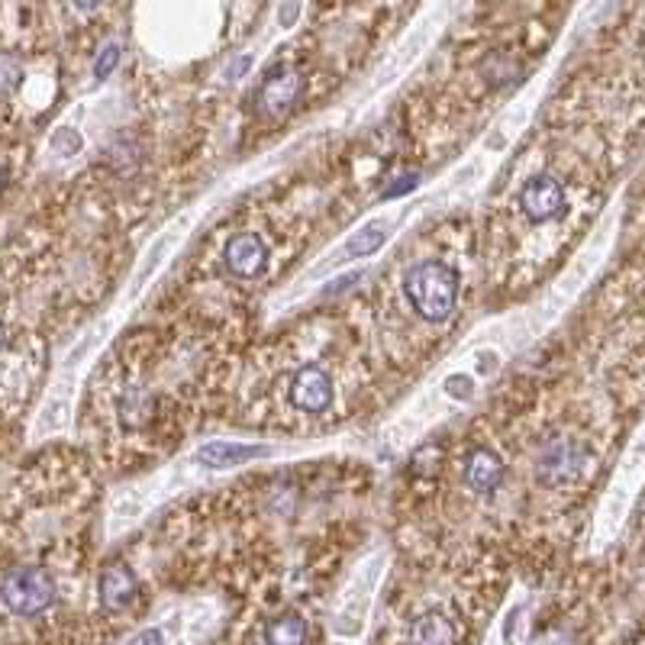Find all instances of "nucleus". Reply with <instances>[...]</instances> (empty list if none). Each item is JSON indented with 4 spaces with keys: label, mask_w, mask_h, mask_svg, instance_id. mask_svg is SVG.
<instances>
[{
    "label": "nucleus",
    "mask_w": 645,
    "mask_h": 645,
    "mask_svg": "<svg viewBox=\"0 0 645 645\" xmlns=\"http://www.w3.org/2000/svg\"><path fill=\"white\" fill-rule=\"evenodd\" d=\"M404 291L423 320L442 322L456 310L459 277L442 262H419L404 277Z\"/></svg>",
    "instance_id": "1"
},
{
    "label": "nucleus",
    "mask_w": 645,
    "mask_h": 645,
    "mask_svg": "<svg viewBox=\"0 0 645 645\" xmlns=\"http://www.w3.org/2000/svg\"><path fill=\"white\" fill-rule=\"evenodd\" d=\"M584 464V452L578 442L571 439H553L546 442L543 456H539V478L543 484H568Z\"/></svg>",
    "instance_id": "2"
},
{
    "label": "nucleus",
    "mask_w": 645,
    "mask_h": 645,
    "mask_svg": "<svg viewBox=\"0 0 645 645\" xmlns=\"http://www.w3.org/2000/svg\"><path fill=\"white\" fill-rule=\"evenodd\" d=\"M291 401L297 411L322 414L332 404V381L317 365H304L291 381Z\"/></svg>",
    "instance_id": "3"
},
{
    "label": "nucleus",
    "mask_w": 645,
    "mask_h": 645,
    "mask_svg": "<svg viewBox=\"0 0 645 645\" xmlns=\"http://www.w3.org/2000/svg\"><path fill=\"white\" fill-rule=\"evenodd\" d=\"M520 207L533 223H546V220H553L565 210V187L558 185L555 178H546V175L533 178L520 194Z\"/></svg>",
    "instance_id": "4"
},
{
    "label": "nucleus",
    "mask_w": 645,
    "mask_h": 645,
    "mask_svg": "<svg viewBox=\"0 0 645 645\" xmlns=\"http://www.w3.org/2000/svg\"><path fill=\"white\" fill-rule=\"evenodd\" d=\"M223 259H227V269L236 277H259L265 272L269 252H265V242L255 232H239L230 239Z\"/></svg>",
    "instance_id": "5"
},
{
    "label": "nucleus",
    "mask_w": 645,
    "mask_h": 645,
    "mask_svg": "<svg viewBox=\"0 0 645 645\" xmlns=\"http://www.w3.org/2000/svg\"><path fill=\"white\" fill-rule=\"evenodd\" d=\"M97 594H100V606L103 610L120 613V610H127L133 603V598H136V575L127 565L117 561V565L103 568Z\"/></svg>",
    "instance_id": "6"
},
{
    "label": "nucleus",
    "mask_w": 645,
    "mask_h": 645,
    "mask_svg": "<svg viewBox=\"0 0 645 645\" xmlns=\"http://www.w3.org/2000/svg\"><path fill=\"white\" fill-rule=\"evenodd\" d=\"M300 85H304L300 75L291 72V68H277V72H272V75L265 78V85L259 88V107H262V113H269V117L284 113V110L297 100Z\"/></svg>",
    "instance_id": "7"
},
{
    "label": "nucleus",
    "mask_w": 645,
    "mask_h": 645,
    "mask_svg": "<svg viewBox=\"0 0 645 645\" xmlns=\"http://www.w3.org/2000/svg\"><path fill=\"white\" fill-rule=\"evenodd\" d=\"M464 481L471 491L488 494L504 481V464L491 449H478V452H471V459L464 464Z\"/></svg>",
    "instance_id": "8"
},
{
    "label": "nucleus",
    "mask_w": 645,
    "mask_h": 645,
    "mask_svg": "<svg viewBox=\"0 0 645 645\" xmlns=\"http://www.w3.org/2000/svg\"><path fill=\"white\" fill-rule=\"evenodd\" d=\"M411 645H456V626L446 613H423L411 630Z\"/></svg>",
    "instance_id": "9"
},
{
    "label": "nucleus",
    "mask_w": 645,
    "mask_h": 645,
    "mask_svg": "<svg viewBox=\"0 0 645 645\" xmlns=\"http://www.w3.org/2000/svg\"><path fill=\"white\" fill-rule=\"evenodd\" d=\"M259 456H265L262 446H236V442H210L197 452V459L214 468H227V464H239V461L259 459Z\"/></svg>",
    "instance_id": "10"
},
{
    "label": "nucleus",
    "mask_w": 645,
    "mask_h": 645,
    "mask_svg": "<svg viewBox=\"0 0 645 645\" xmlns=\"http://www.w3.org/2000/svg\"><path fill=\"white\" fill-rule=\"evenodd\" d=\"M117 416H120V423H123L127 429L142 426V423L152 416V397H149V391H145V387H130V391H123L120 401H117Z\"/></svg>",
    "instance_id": "11"
},
{
    "label": "nucleus",
    "mask_w": 645,
    "mask_h": 645,
    "mask_svg": "<svg viewBox=\"0 0 645 645\" xmlns=\"http://www.w3.org/2000/svg\"><path fill=\"white\" fill-rule=\"evenodd\" d=\"M265 639L269 645H304L307 643V623L297 613H284L269 623Z\"/></svg>",
    "instance_id": "12"
},
{
    "label": "nucleus",
    "mask_w": 645,
    "mask_h": 645,
    "mask_svg": "<svg viewBox=\"0 0 645 645\" xmlns=\"http://www.w3.org/2000/svg\"><path fill=\"white\" fill-rule=\"evenodd\" d=\"M381 245H384V232H381V227H369V230H362L359 236H352V239L346 242V255H349V259L371 255V252L381 249Z\"/></svg>",
    "instance_id": "13"
},
{
    "label": "nucleus",
    "mask_w": 645,
    "mask_h": 645,
    "mask_svg": "<svg viewBox=\"0 0 645 645\" xmlns=\"http://www.w3.org/2000/svg\"><path fill=\"white\" fill-rule=\"evenodd\" d=\"M17 349H20V336L13 332V322H10V317L0 307V371L10 369V362H3V359L17 356Z\"/></svg>",
    "instance_id": "14"
},
{
    "label": "nucleus",
    "mask_w": 645,
    "mask_h": 645,
    "mask_svg": "<svg viewBox=\"0 0 645 645\" xmlns=\"http://www.w3.org/2000/svg\"><path fill=\"white\" fill-rule=\"evenodd\" d=\"M117 62H120V46H117V43H107V46L100 48L97 62H94V75H97V78H107V75L117 68Z\"/></svg>",
    "instance_id": "15"
},
{
    "label": "nucleus",
    "mask_w": 645,
    "mask_h": 645,
    "mask_svg": "<svg viewBox=\"0 0 645 645\" xmlns=\"http://www.w3.org/2000/svg\"><path fill=\"white\" fill-rule=\"evenodd\" d=\"M78 145H81V139L75 136L72 130H62V133L55 136V149H58L62 155H72V152H75Z\"/></svg>",
    "instance_id": "16"
},
{
    "label": "nucleus",
    "mask_w": 645,
    "mask_h": 645,
    "mask_svg": "<svg viewBox=\"0 0 645 645\" xmlns=\"http://www.w3.org/2000/svg\"><path fill=\"white\" fill-rule=\"evenodd\" d=\"M165 643V636L158 633V630H142L139 636H133L127 645H162Z\"/></svg>",
    "instance_id": "17"
},
{
    "label": "nucleus",
    "mask_w": 645,
    "mask_h": 645,
    "mask_svg": "<svg viewBox=\"0 0 645 645\" xmlns=\"http://www.w3.org/2000/svg\"><path fill=\"white\" fill-rule=\"evenodd\" d=\"M536 645H571V636H568V633H558V630H553V633H543V636L536 639Z\"/></svg>",
    "instance_id": "18"
},
{
    "label": "nucleus",
    "mask_w": 645,
    "mask_h": 645,
    "mask_svg": "<svg viewBox=\"0 0 645 645\" xmlns=\"http://www.w3.org/2000/svg\"><path fill=\"white\" fill-rule=\"evenodd\" d=\"M414 185H416V175H407V178H401V185L387 187V197H391V194H404V190H411Z\"/></svg>",
    "instance_id": "19"
},
{
    "label": "nucleus",
    "mask_w": 645,
    "mask_h": 645,
    "mask_svg": "<svg viewBox=\"0 0 645 645\" xmlns=\"http://www.w3.org/2000/svg\"><path fill=\"white\" fill-rule=\"evenodd\" d=\"M7 178H10V175H7V165L0 162V194H3V187H7Z\"/></svg>",
    "instance_id": "20"
},
{
    "label": "nucleus",
    "mask_w": 645,
    "mask_h": 645,
    "mask_svg": "<svg viewBox=\"0 0 645 645\" xmlns=\"http://www.w3.org/2000/svg\"><path fill=\"white\" fill-rule=\"evenodd\" d=\"M294 13H297V7H284V10H281V20H291Z\"/></svg>",
    "instance_id": "21"
}]
</instances>
